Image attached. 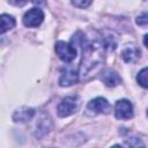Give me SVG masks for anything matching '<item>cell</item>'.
<instances>
[{"instance_id":"ba28073f","label":"cell","mask_w":148,"mask_h":148,"mask_svg":"<svg viewBox=\"0 0 148 148\" xmlns=\"http://www.w3.org/2000/svg\"><path fill=\"white\" fill-rule=\"evenodd\" d=\"M101 80L106 87H111V88L118 86L121 81L118 73L112 69H105L101 75Z\"/></svg>"},{"instance_id":"e0dca14e","label":"cell","mask_w":148,"mask_h":148,"mask_svg":"<svg viewBox=\"0 0 148 148\" xmlns=\"http://www.w3.org/2000/svg\"><path fill=\"white\" fill-rule=\"evenodd\" d=\"M16 1H17V2H24L25 0H16Z\"/></svg>"},{"instance_id":"52a82bcc","label":"cell","mask_w":148,"mask_h":148,"mask_svg":"<svg viewBox=\"0 0 148 148\" xmlns=\"http://www.w3.org/2000/svg\"><path fill=\"white\" fill-rule=\"evenodd\" d=\"M79 80V73L72 68V67H67L65 68L61 74H60V77H59V84L61 87H68V86H72L74 83H76Z\"/></svg>"},{"instance_id":"4fadbf2b","label":"cell","mask_w":148,"mask_h":148,"mask_svg":"<svg viewBox=\"0 0 148 148\" xmlns=\"http://www.w3.org/2000/svg\"><path fill=\"white\" fill-rule=\"evenodd\" d=\"M92 0H72V3L77 8H87Z\"/></svg>"},{"instance_id":"7a4b0ae2","label":"cell","mask_w":148,"mask_h":148,"mask_svg":"<svg viewBox=\"0 0 148 148\" xmlns=\"http://www.w3.org/2000/svg\"><path fill=\"white\" fill-rule=\"evenodd\" d=\"M79 108V99L76 96H67L65 97L58 105V114L62 118L68 117L76 112Z\"/></svg>"},{"instance_id":"6da1fadb","label":"cell","mask_w":148,"mask_h":148,"mask_svg":"<svg viewBox=\"0 0 148 148\" xmlns=\"http://www.w3.org/2000/svg\"><path fill=\"white\" fill-rule=\"evenodd\" d=\"M104 44L102 40L86 42L82 46V60H81V74L88 75L102 64Z\"/></svg>"},{"instance_id":"8992f818","label":"cell","mask_w":148,"mask_h":148,"mask_svg":"<svg viewBox=\"0 0 148 148\" xmlns=\"http://www.w3.org/2000/svg\"><path fill=\"white\" fill-rule=\"evenodd\" d=\"M87 109L92 113H108L111 110V106L105 98L96 97L88 103Z\"/></svg>"},{"instance_id":"8fae6325","label":"cell","mask_w":148,"mask_h":148,"mask_svg":"<svg viewBox=\"0 0 148 148\" xmlns=\"http://www.w3.org/2000/svg\"><path fill=\"white\" fill-rule=\"evenodd\" d=\"M15 18L10 15L7 14H2L0 15V35L13 29L15 27Z\"/></svg>"},{"instance_id":"30bf717a","label":"cell","mask_w":148,"mask_h":148,"mask_svg":"<svg viewBox=\"0 0 148 148\" xmlns=\"http://www.w3.org/2000/svg\"><path fill=\"white\" fill-rule=\"evenodd\" d=\"M35 114V110L34 109H30V108H23V109H20L17 110L14 116H13V119L15 121H28L30 120Z\"/></svg>"},{"instance_id":"5b68a950","label":"cell","mask_w":148,"mask_h":148,"mask_svg":"<svg viewBox=\"0 0 148 148\" xmlns=\"http://www.w3.org/2000/svg\"><path fill=\"white\" fill-rule=\"evenodd\" d=\"M114 114L118 119L125 120L133 117V105L128 99H119L114 106Z\"/></svg>"},{"instance_id":"9a60e30c","label":"cell","mask_w":148,"mask_h":148,"mask_svg":"<svg viewBox=\"0 0 148 148\" xmlns=\"http://www.w3.org/2000/svg\"><path fill=\"white\" fill-rule=\"evenodd\" d=\"M31 2L35 3V5H43L45 1L44 0H31Z\"/></svg>"},{"instance_id":"277c9868","label":"cell","mask_w":148,"mask_h":148,"mask_svg":"<svg viewBox=\"0 0 148 148\" xmlns=\"http://www.w3.org/2000/svg\"><path fill=\"white\" fill-rule=\"evenodd\" d=\"M44 20V13L39 8H31L23 15V24L29 28L38 27Z\"/></svg>"},{"instance_id":"5bb4252c","label":"cell","mask_w":148,"mask_h":148,"mask_svg":"<svg viewBox=\"0 0 148 148\" xmlns=\"http://www.w3.org/2000/svg\"><path fill=\"white\" fill-rule=\"evenodd\" d=\"M147 22H148V18H147V14L143 13L141 16H139L136 18V23L141 27H147Z\"/></svg>"},{"instance_id":"2e32d148","label":"cell","mask_w":148,"mask_h":148,"mask_svg":"<svg viewBox=\"0 0 148 148\" xmlns=\"http://www.w3.org/2000/svg\"><path fill=\"white\" fill-rule=\"evenodd\" d=\"M147 37H148V36L145 35V45H146V46H147Z\"/></svg>"},{"instance_id":"7c38bea8","label":"cell","mask_w":148,"mask_h":148,"mask_svg":"<svg viewBox=\"0 0 148 148\" xmlns=\"http://www.w3.org/2000/svg\"><path fill=\"white\" fill-rule=\"evenodd\" d=\"M136 80H138V82H139V84H140L141 87H143V88H147V87H148V81H147V67L142 68V69L139 72L138 76H136Z\"/></svg>"},{"instance_id":"9c48e42d","label":"cell","mask_w":148,"mask_h":148,"mask_svg":"<svg viewBox=\"0 0 148 148\" xmlns=\"http://www.w3.org/2000/svg\"><path fill=\"white\" fill-rule=\"evenodd\" d=\"M140 54H141L140 50H139L136 46L131 45V46H127V47L123 51L121 57H123V59H124L126 62L133 64V62H135V61L140 58Z\"/></svg>"},{"instance_id":"3957f363","label":"cell","mask_w":148,"mask_h":148,"mask_svg":"<svg viewBox=\"0 0 148 148\" xmlns=\"http://www.w3.org/2000/svg\"><path fill=\"white\" fill-rule=\"evenodd\" d=\"M54 50H56V53L58 54V57L64 62H71L76 57V50H75V47L72 44L66 43V42H62V40L57 42Z\"/></svg>"}]
</instances>
